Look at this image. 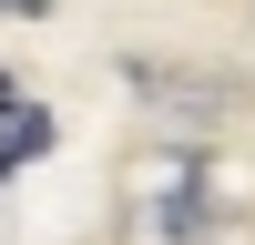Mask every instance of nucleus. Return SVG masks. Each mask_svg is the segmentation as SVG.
<instances>
[{"label": "nucleus", "mask_w": 255, "mask_h": 245, "mask_svg": "<svg viewBox=\"0 0 255 245\" xmlns=\"http://www.w3.org/2000/svg\"><path fill=\"white\" fill-rule=\"evenodd\" d=\"M0 102H10V72H0Z\"/></svg>", "instance_id": "nucleus-5"}, {"label": "nucleus", "mask_w": 255, "mask_h": 245, "mask_svg": "<svg viewBox=\"0 0 255 245\" xmlns=\"http://www.w3.org/2000/svg\"><path fill=\"white\" fill-rule=\"evenodd\" d=\"M41 10H51V0H0V20H41Z\"/></svg>", "instance_id": "nucleus-4"}, {"label": "nucleus", "mask_w": 255, "mask_h": 245, "mask_svg": "<svg viewBox=\"0 0 255 245\" xmlns=\"http://www.w3.org/2000/svg\"><path fill=\"white\" fill-rule=\"evenodd\" d=\"M51 153V113H41V102H0V174H20V163H41Z\"/></svg>", "instance_id": "nucleus-3"}, {"label": "nucleus", "mask_w": 255, "mask_h": 245, "mask_svg": "<svg viewBox=\"0 0 255 245\" xmlns=\"http://www.w3.org/2000/svg\"><path fill=\"white\" fill-rule=\"evenodd\" d=\"M133 92L153 102V113H174V122H225V113H235V82H215V72L184 82L174 61H133Z\"/></svg>", "instance_id": "nucleus-2"}, {"label": "nucleus", "mask_w": 255, "mask_h": 245, "mask_svg": "<svg viewBox=\"0 0 255 245\" xmlns=\"http://www.w3.org/2000/svg\"><path fill=\"white\" fill-rule=\"evenodd\" d=\"M215 225V153L204 143H163L133 163V235L143 245H204Z\"/></svg>", "instance_id": "nucleus-1"}]
</instances>
